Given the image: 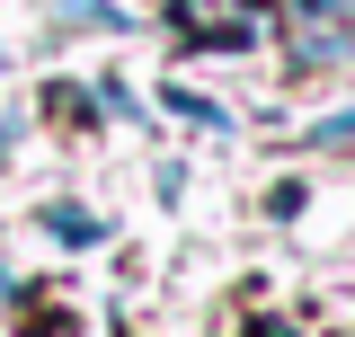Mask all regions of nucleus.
<instances>
[{
    "label": "nucleus",
    "instance_id": "1",
    "mask_svg": "<svg viewBox=\"0 0 355 337\" xmlns=\"http://www.w3.org/2000/svg\"><path fill=\"white\" fill-rule=\"evenodd\" d=\"M169 18H178L196 44H249V36L266 27L258 0H169Z\"/></svg>",
    "mask_w": 355,
    "mask_h": 337
},
{
    "label": "nucleus",
    "instance_id": "3",
    "mask_svg": "<svg viewBox=\"0 0 355 337\" xmlns=\"http://www.w3.org/2000/svg\"><path fill=\"white\" fill-rule=\"evenodd\" d=\"M53 18H62V27H125V9H107V0H62Z\"/></svg>",
    "mask_w": 355,
    "mask_h": 337
},
{
    "label": "nucleus",
    "instance_id": "2",
    "mask_svg": "<svg viewBox=\"0 0 355 337\" xmlns=\"http://www.w3.org/2000/svg\"><path fill=\"white\" fill-rule=\"evenodd\" d=\"M44 231H53V240H71V249H89V240H98V213H80V205H53V213H44Z\"/></svg>",
    "mask_w": 355,
    "mask_h": 337
},
{
    "label": "nucleus",
    "instance_id": "4",
    "mask_svg": "<svg viewBox=\"0 0 355 337\" xmlns=\"http://www.w3.org/2000/svg\"><path fill=\"white\" fill-rule=\"evenodd\" d=\"M169 107L187 116V125H205V133H222V107L214 98H196V89H169Z\"/></svg>",
    "mask_w": 355,
    "mask_h": 337
}]
</instances>
